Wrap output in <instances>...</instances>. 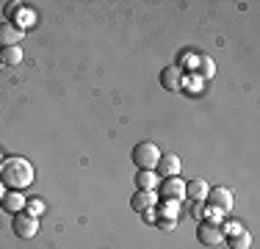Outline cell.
Wrapping results in <instances>:
<instances>
[{
    "label": "cell",
    "mask_w": 260,
    "mask_h": 249,
    "mask_svg": "<svg viewBox=\"0 0 260 249\" xmlns=\"http://www.w3.org/2000/svg\"><path fill=\"white\" fill-rule=\"evenodd\" d=\"M180 166H183V161L177 158V155H172V152H160V161H158V166H155V172L158 174H164V177H177L180 174Z\"/></svg>",
    "instance_id": "9c48e42d"
},
{
    "label": "cell",
    "mask_w": 260,
    "mask_h": 249,
    "mask_svg": "<svg viewBox=\"0 0 260 249\" xmlns=\"http://www.w3.org/2000/svg\"><path fill=\"white\" fill-rule=\"evenodd\" d=\"M39 233V222H36V216H30V213H14V235L17 238H34V235Z\"/></svg>",
    "instance_id": "5b68a950"
},
{
    "label": "cell",
    "mask_w": 260,
    "mask_h": 249,
    "mask_svg": "<svg viewBox=\"0 0 260 249\" xmlns=\"http://www.w3.org/2000/svg\"><path fill=\"white\" fill-rule=\"evenodd\" d=\"M160 197L180 202V199L185 197V183H183L180 177H166L164 183H160Z\"/></svg>",
    "instance_id": "ba28073f"
},
{
    "label": "cell",
    "mask_w": 260,
    "mask_h": 249,
    "mask_svg": "<svg viewBox=\"0 0 260 249\" xmlns=\"http://www.w3.org/2000/svg\"><path fill=\"white\" fill-rule=\"evenodd\" d=\"M25 213H30V216H39L42 210H45V202H42V199H28V205H25Z\"/></svg>",
    "instance_id": "e0dca14e"
},
{
    "label": "cell",
    "mask_w": 260,
    "mask_h": 249,
    "mask_svg": "<svg viewBox=\"0 0 260 249\" xmlns=\"http://www.w3.org/2000/svg\"><path fill=\"white\" fill-rule=\"evenodd\" d=\"M208 205L213 210H219V213H230L233 210V191L224 189V185H216V189L208 191Z\"/></svg>",
    "instance_id": "277c9868"
},
{
    "label": "cell",
    "mask_w": 260,
    "mask_h": 249,
    "mask_svg": "<svg viewBox=\"0 0 260 249\" xmlns=\"http://www.w3.org/2000/svg\"><path fill=\"white\" fill-rule=\"evenodd\" d=\"M155 172H147V169H139V174H136V185H139V191H152L155 189Z\"/></svg>",
    "instance_id": "4fadbf2b"
},
{
    "label": "cell",
    "mask_w": 260,
    "mask_h": 249,
    "mask_svg": "<svg viewBox=\"0 0 260 249\" xmlns=\"http://www.w3.org/2000/svg\"><path fill=\"white\" fill-rule=\"evenodd\" d=\"M208 191H210V185L205 180H188V183H185V197H191L194 202H205Z\"/></svg>",
    "instance_id": "7c38bea8"
},
{
    "label": "cell",
    "mask_w": 260,
    "mask_h": 249,
    "mask_svg": "<svg viewBox=\"0 0 260 249\" xmlns=\"http://www.w3.org/2000/svg\"><path fill=\"white\" fill-rule=\"evenodd\" d=\"M0 205H3L6 210H11V213H22L25 205H28V199L22 197V191H6V197H3Z\"/></svg>",
    "instance_id": "8fae6325"
},
{
    "label": "cell",
    "mask_w": 260,
    "mask_h": 249,
    "mask_svg": "<svg viewBox=\"0 0 260 249\" xmlns=\"http://www.w3.org/2000/svg\"><path fill=\"white\" fill-rule=\"evenodd\" d=\"M197 238H200V244H205V246H221V241L227 238V233H224V227H221L219 222H200Z\"/></svg>",
    "instance_id": "3957f363"
},
{
    "label": "cell",
    "mask_w": 260,
    "mask_h": 249,
    "mask_svg": "<svg viewBox=\"0 0 260 249\" xmlns=\"http://www.w3.org/2000/svg\"><path fill=\"white\" fill-rule=\"evenodd\" d=\"M160 230H172V219H164V222H160Z\"/></svg>",
    "instance_id": "d6986e66"
},
{
    "label": "cell",
    "mask_w": 260,
    "mask_h": 249,
    "mask_svg": "<svg viewBox=\"0 0 260 249\" xmlns=\"http://www.w3.org/2000/svg\"><path fill=\"white\" fill-rule=\"evenodd\" d=\"M0 58H3L6 64H11V67L20 64V61H22V47L20 45H17V47H3V55H0Z\"/></svg>",
    "instance_id": "9a60e30c"
},
{
    "label": "cell",
    "mask_w": 260,
    "mask_h": 249,
    "mask_svg": "<svg viewBox=\"0 0 260 249\" xmlns=\"http://www.w3.org/2000/svg\"><path fill=\"white\" fill-rule=\"evenodd\" d=\"M249 244H252V235L246 233V230H238V233L230 238V246L233 249H249Z\"/></svg>",
    "instance_id": "5bb4252c"
},
{
    "label": "cell",
    "mask_w": 260,
    "mask_h": 249,
    "mask_svg": "<svg viewBox=\"0 0 260 249\" xmlns=\"http://www.w3.org/2000/svg\"><path fill=\"white\" fill-rule=\"evenodd\" d=\"M160 86H164L166 91H180L183 89V70L177 64L172 67H164L160 70Z\"/></svg>",
    "instance_id": "52a82bcc"
},
{
    "label": "cell",
    "mask_w": 260,
    "mask_h": 249,
    "mask_svg": "<svg viewBox=\"0 0 260 249\" xmlns=\"http://www.w3.org/2000/svg\"><path fill=\"white\" fill-rule=\"evenodd\" d=\"M130 158H133V164L139 166V169L155 172V166L160 161V149L152 144V141H139V144L133 147V152H130Z\"/></svg>",
    "instance_id": "7a4b0ae2"
},
{
    "label": "cell",
    "mask_w": 260,
    "mask_h": 249,
    "mask_svg": "<svg viewBox=\"0 0 260 249\" xmlns=\"http://www.w3.org/2000/svg\"><path fill=\"white\" fill-rule=\"evenodd\" d=\"M0 55H3V50H0Z\"/></svg>",
    "instance_id": "44dd1931"
},
{
    "label": "cell",
    "mask_w": 260,
    "mask_h": 249,
    "mask_svg": "<svg viewBox=\"0 0 260 249\" xmlns=\"http://www.w3.org/2000/svg\"><path fill=\"white\" fill-rule=\"evenodd\" d=\"M3 197H6V185L0 183V202H3Z\"/></svg>",
    "instance_id": "ffe728a7"
},
{
    "label": "cell",
    "mask_w": 260,
    "mask_h": 249,
    "mask_svg": "<svg viewBox=\"0 0 260 249\" xmlns=\"http://www.w3.org/2000/svg\"><path fill=\"white\" fill-rule=\"evenodd\" d=\"M158 197L155 191H136L133 199H130V205H133V210H139V213H147L150 208H155Z\"/></svg>",
    "instance_id": "30bf717a"
},
{
    "label": "cell",
    "mask_w": 260,
    "mask_h": 249,
    "mask_svg": "<svg viewBox=\"0 0 260 249\" xmlns=\"http://www.w3.org/2000/svg\"><path fill=\"white\" fill-rule=\"evenodd\" d=\"M25 36V28L14 22H0V47H17Z\"/></svg>",
    "instance_id": "8992f818"
},
{
    "label": "cell",
    "mask_w": 260,
    "mask_h": 249,
    "mask_svg": "<svg viewBox=\"0 0 260 249\" xmlns=\"http://www.w3.org/2000/svg\"><path fill=\"white\" fill-rule=\"evenodd\" d=\"M0 183L11 191H22L34 183V166L25 158H6L0 164Z\"/></svg>",
    "instance_id": "6da1fadb"
},
{
    "label": "cell",
    "mask_w": 260,
    "mask_h": 249,
    "mask_svg": "<svg viewBox=\"0 0 260 249\" xmlns=\"http://www.w3.org/2000/svg\"><path fill=\"white\" fill-rule=\"evenodd\" d=\"M197 70H202L200 72L202 78H210V75H213V61H210L208 55H200V58H197Z\"/></svg>",
    "instance_id": "2e32d148"
},
{
    "label": "cell",
    "mask_w": 260,
    "mask_h": 249,
    "mask_svg": "<svg viewBox=\"0 0 260 249\" xmlns=\"http://www.w3.org/2000/svg\"><path fill=\"white\" fill-rule=\"evenodd\" d=\"M205 213H208L205 202H194V208H191V216H194V219H200V222H205Z\"/></svg>",
    "instance_id": "ac0fdd59"
}]
</instances>
